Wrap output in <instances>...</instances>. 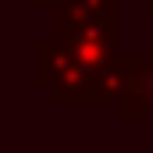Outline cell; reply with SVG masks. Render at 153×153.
<instances>
[{"mask_svg": "<svg viewBox=\"0 0 153 153\" xmlns=\"http://www.w3.org/2000/svg\"><path fill=\"white\" fill-rule=\"evenodd\" d=\"M61 39L71 43V50H75L78 57L89 68L100 71L107 61L117 57V18L89 22V25H82V29H75V32H68V36H61Z\"/></svg>", "mask_w": 153, "mask_h": 153, "instance_id": "2", "label": "cell"}, {"mask_svg": "<svg viewBox=\"0 0 153 153\" xmlns=\"http://www.w3.org/2000/svg\"><path fill=\"white\" fill-rule=\"evenodd\" d=\"M121 0H71L61 4L53 11V36H68L89 22H103V18H117Z\"/></svg>", "mask_w": 153, "mask_h": 153, "instance_id": "5", "label": "cell"}, {"mask_svg": "<svg viewBox=\"0 0 153 153\" xmlns=\"http://www.w3.org/2000/svg\"><path fill=\"white\" fill-rule=\"evenodd\" d=\"M150 18H153V0H150Z\"/></svg>", "mask_w": 153, "mask_h": 153, "instance_id": "8", "label": "cell"}, {"mask_svg": "<svg viewBox=\"0 0 153 153\" xmlns=\"http://www.w3.org/2000/svg\"><path fill=\"white\" fill-rule=\"evenodd\" d=\"M150 53H153V29H150Z\"/></svg>", "mask_w": 153, "mask_h": 153, "instance_id": "7", "label": "cell"}, {"mask_svg": "<svg viewBox=\"0 0 153 153\" xmlns=\"http://www.w3.org/2000/svg\"><path fill=\"white\" fill-rule=\"evenodd\" d=\"M93 78L96 68H89L61 36L43 39L36 46V82L43 89H53L57 103H85Z\"/></svg>", "mask_w": 153, "mask_h": 153, "instance_id": "1", "label": "cell"}, {"mask_svg": "<svg viewBox=\"0 0 153 153\" xmlns=\"http://www.w3.org/2000/svg\"><path fill=\"white\" fill-rule=\"evenodd\" d=\"M39 7H50V11H57V7H61V4H71V0H36Z\"/></svg>", "mask_w": 153, "mask_h": 153, "instance_id": "6", "label": "cell"}, {"mask_svg": "<svg viewBox=\"0 0 153 153\" xmlns=\"http://www.w3.org/2000/svg\"><path fill=\"white\" fill-rule=\"evenodd\" d=\"M132 85H135V57H114L96 71L89 93H85V107H93V103H121L132 93Z\"/></svg>", "mask_w": 153, "mask_h": 153, "instance_id": "3", "label": "cell"}, {"mask_svg": "<svg viewBox=\"0 0 153 153\" xmlns=\"http://www.w3.org/2000/svg\"><path fill=\"white\" fill-rule=\"evenodd\" d=\"M117 114L121 121H146L153 132V53L135 57V85L117 103Z\"/></svg>", "mask_w": 153, "mask_h": 153, "instance_id": "4", "label": "cell"}]
</instances>
